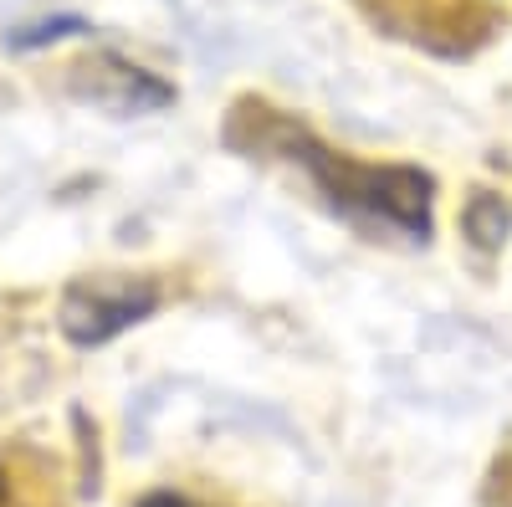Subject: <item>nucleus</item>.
Returning a JSON list of instances; mask_svg holds the SVG:
<instances>
[{
	"mask_svg": "<svg viewBox=\"0 0 512 507\" xmlns=\"http://www.w3.org/2000/svg\"><path fill=\"white\" fill-rule=\"evenodd\" d=\"M287 154L308 169V180L328 195L344 221L369 231H400L410 241H431L436 231V180L420 164H369L354 154H333L308 134H287Z\"/></svg>",
	"mask_w": 512,
	"mask_h": 507,
	"instance_id": "obj_1",
	"label": "nucleus"
},
{
	"mask_svg": "<svg viewBox=\"0 0 512 507\" xmlns=\"http://www.w3.org/2000/svg\"><path fill=\"white\" fill-rule=\"evenodd\" d=\"M159 303H164V292L149 277H77L62 292L57 328L77 349H103L118 333L154 318Z\"/></svg>",
	"mask_w": 512,
	"mask_h": 507,
	"instance_id": "obj_2",
	"label": "nucleus"
},
{
	"mask_svg": "<svg viewBox=\"0 0 512 507\" xmlns=\"http://www.w3.org/2000/svg\"><path fill=\"white\" fill-rule=\"evenodd\" d=\"M461 231L472 236L482 251H497L507 241V231H512V205H502V195L477 190L472 200H466V210H461Z\"/></svg>",
	"mask_w": 512,
	"mask_h": 507,
	"instance_id": "obj_3",
	"label": "nucleus"
},
{
	"mask_svg": "<svg viewBox=\"0 0 512 507\" xmlns=\"http://www.w3.org/2000/svg\"><path fill=\"white\" fill-rule=\"evenodd\" d=\"M82 31H93L82 16H52V21H31V26L11 31L6 47L11 52H36V47H52V41H67V36H82Z\"/></svg>",
	"mask_w": 512,
	"mask_h": 507,
	"instance_id": "obj_4",
	"label": "nucleus"
},
{
	"mask_svg": "<svg viewBox=\"0 0 512 507\" xmlns=\"http://www.w3.org/2000/svg\"><path fill=\"white\" fill-rule=\"evenodd\" d=\"M139 507H195L190 497H180V492H149Z\"/></svg>",
	"mask_w": 512,
	"mask_h": 507,
	"instance_id": "obj_5",
	"label": "nucleus"
}]
</instances>
